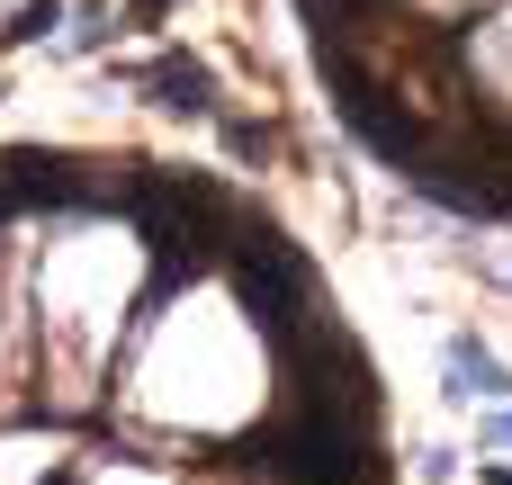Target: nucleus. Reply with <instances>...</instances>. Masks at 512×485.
<instances>
[{
	"label": "nucleus",
	"mask_w": 512,
	"mask_h": 485,
	"mask_svg": "<svg viewBox=\"0 0 512 485\" xmlns=\"http://www.w3.org/2000/svg\"><path fill=\"white\" fill-rule=\"evenodd\" d=\"M225 144H234V153H270V126H252V117H234V126H225Z\"/></svg>",
	"instance_id": "20e7f679"
},
{
	"label": "nucleus",
	"mask_w": 512,
	"mask_h": 485,
	"mask_svg": "<svg viewBox=\"0 0 512 485\" xmlns=\"http://www.w3.org/2000/svg\"><path fill=\"white\" fill-rule=\"evenodd\" d=\"M135 18H162V0H135Z\"/></svg>",
	"instance_id": "423d86ee"
},
{
	"label": "nucleus",
	"mask_w": 512,
	"mask_h": 485,
	"mask_svg": "<svg viewBox=\"0 0 512 485\" xmlns=\"http://www.w3.org/2000/svg\"><path fill=\"white\" fill-rule=\"evenodd\" d=\"M495 279H504V288H512V261H495Z\"/></svg>",
	"instance_id": "0eeeda50"
},
{
	"label": "nucleus",
	"mask_w": 512,
	"mask_h": 485,
	"mask_svg": "<svg viewBox=\"0 0 512 485\" xmlns=\"http://www.w3.org/2000/svg\"><path fill=\"white\" fill-rule=\"evenodd\" d=\"M486 450H512V405H504V414H486Z\"/></svg>",
	"instance_id": "39448f33"
},
{
	"label": "nucleus",
	"mask_w": 512,
	"mask_h": 485,
	"mask_svg": "<svg viewBox=\"0 0 512 485\" xmlns=\"http://www.w3.org/2000/svg\"><path fill=\"white\" fill-rule=\"evenodd\" d=\"M144 81L162 90V108H171V117H207V108H216V72H207L198 54H162Z\"/></svg>",
	"instance_id": "f03ea898"
},
{
	"label": "nucleus",
	"mask_w": 512,
	"mask_h": 485,
	"mask_svg": "<svg viewBox=\"0 0 512 485\" xmlns=\"http://www.w3.org/2000/svg\"><path fill=\"white\" fill-rule=\"evenodd\" d=\"M441 378H450L459 405H504L512 396V369L477 342V333H450V342H441Z\"/></svg>",
	"instance_id": "f257e3e1"
},
{
	"label": "nucleus",
	"mask_w": 512,
	"mask_h": 485,
	"mask_svg": "<svg viewBox=\"0 0 512 485\" xmlns=\"http://www.w3.org/2000/svg\"><path fill=\"white\" fill-rule=\"evenodd\" d=\"M45 27H63V9H54V0H27V9H18V27H9V36H18V45H36V36H45Z\"/></svg>",
	"instance_id": "7ed1b4c3"
},
{
	"label": "nucleus",
	"mask_w": 512,
	"mask_h": 485,
	"mask_svg": "<svg viewBox=\"0 0 512 485\" xmlns=\"http://www.w3.org/2000/svg\"><path fill=\"white\" fill-rule=\"evenodd\" d=\"M495 485H512V468H495Z\"/></svg>",
	"instance_id": "6e6552de"
}]
</instances>
